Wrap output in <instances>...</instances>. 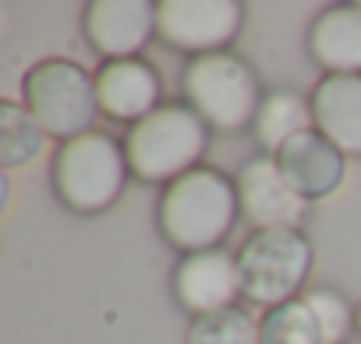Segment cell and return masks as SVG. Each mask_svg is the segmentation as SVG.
<instances>
[{"label": "cell", "mask_w": 361, "mask_h": 344, "mask_svg": "<svg viewBox=\"0 0 361 344\" xmlns=\"http://www.w3.org/2000/svg\"><path fill=\"white\" fill-rule=\"evenodd\" d=\"M241 213L238 182H231L216 167H195L177 178L159 196V231L170 245L192 252H209L227 242Z\"/></svg>", "instance_id": "1"}, {"label": "cell", "mask_w": 361, "mask_h": 344, "mask_svg": "<svg viewBox=\"0 0 361 344\" xmlns=\"http://www.w3.org/2000/svg\"><path fill=\"white\" fill-rule=\"evenodd\" d=\"M209 146V124L188 103H166L145 121L131 124L124 138V156L131 174L152 185H170L188 170L202 167Z\"/></svg>", "instance_id": "2"}, {"label": "cell", "mask_w": 361, "mask_h": 344, "mask_svg": "<svg viewBox=\"0 0 361 344\" xmlns=\"http://www.w3.org/2000/svg\"><path fill=\"white\" fill-rule=\"evenodd\" d=\"M128 156L124 146L103 131H89L71 138L54 156V189L61 203L82 217L110 210L128 182Z\"/></svg>", "instance_id": "3"}, {"label": "cell", "mask_w": 361, "mask_h": 344, "mask_svg": "<svg viewBox=\"0 0 361 344\" xmlns=\"http://www.w3.org/2000/svg\"><path fill=\"white\" fill-rule=\"evenodd\" d=\"M188 107L216 131H245L262 110L255 71L234 54H206L185 68Z\"/></svg>", "instance_id": "4"}, {"label": "cell", "mask_w": 361, "mask_h": 344, "mask_svg": "<svg viewBox=\"0 0 361 344\" xmlns=\"http://www.w3.org/2000/svg\"><path fill=\"white\" fill-rule=\"evenodd\" d=\"M25 103L32 117L47 128V135L64 142L82 138L92 131L99 114L96 75L64 57L39 61L25 75Z\"/></svg>", "instance_id": "5"}, {"label": "cell", "mask_w": 361, "mask_h": 344, "mask_svg": "<svg viewBox=\"0 0 361 344\" xmlns=\"http://www.w3.org/2000/svg\"><path fill=\"white\" fill-rule=\"evenodd\" d=\"M312 242L305 231L280 227V231H255L238 252L241 295L262 305L294 302L308 270H312Z\"/></svg>", "instance_id": "6"}, {"label": "cell", "mask_w": 361, "mask_h": 344, "mask_svg": "<svg viewBox=\"0 0 361 344\" xmlns=\"http://www.w3.org/2000/svg\"><path fill=\"white\" fill-rule=\"evenodd\" d=\"M241 18L245 11L234 0H159L156 36L195 57L224 54V47L238 36Z\"/></svg>", "instance_id": "7"}, {"label": "cell", "mask_w": 361, "mask_h": 344, "mask_svg": "<svg viewBox=\"0 0 361 344\" xmlns=\"http://www.w3.org/2000/svg\"><path fill=\"white\" fill-rule=\"evenodd\" d=\"M238 199H241V217L255 231H280V227L301 231V224L308 217V199H301L287 185V178L280 174L273 156H259L241 167Z\"/></svg>", "instance_id": "8"}, {"label": "cell", "mask_w": 361, "mask_h": 344, "mask_svg": "<svg viewBox=\"0 0 361 344\" xmlns=\"http://www.w3.org/2000/svg\"><path fill=\"white\" fill-rule=\"evenodd\" d=\"M280 174L287 178V185L301 196V199H326L340 189L343 174H347V156L319 131H301L290 142H283L273 153Z\"/></svg>", "instance_id": "9"}, {"label": "cell", "mask_w": 361, "mask_h": 344, "mask_svg": "<svg viewBox=\"0 0 361 344\" xmlns=\"http://www.w3.org/2000/svg\"><path fill=\"white\" fill-rule=\"evenodd\" d=\"M173 295L192 316H209V312L231 309L234 298L241 295L238 256H227L224 249L185 256L173 273Z\"/></svg>", "instance_id": "10"}, {"label": "cell", "mask_w": 361, "mask_h": 344, "mask_svg": "<svg viewBox=\"0 0 361 344\" xmlns=\"http://www.w3.org/2000/svg\"><path fill=\"white\" fill-rule=\"evenodd\" d=\"M156 32V4L149 0H92L85 8V36L106 61L138 57Z\"/></svg>", "instance_id": "11"}, {"label": "cell", "mask_w": 361, "mask_h": 344, "mask_svg": "<svg viewBox=\"0 0 361 344\" xmlns=\"http://www.w3.org/2000/svg\"><path fill=\"white\" fill-rule=\"evenodd\" d=\"M159 75L152 64L142 57H124V61H103L96 71V96L99 110L114 121H145L149 114L159 110Z\"/></svg>", "instance_id": "12"}, {"label": "cell", "mask_w": 361, "mask_h": 344, "mask_svg": "<svg viewBox=\"0 0 361 344\" xmlns=\"http://www.w3.org/2000/svg\"><path fill=\"white\" fill-rule=\"evenodd\" d=\"M312 117L343 156H361V75H326L312 93Z\"/></svg>", "instance_id": "13"}, {"label": "cell", "mask_w": 361, "mask_h": 344, "mask_svg": "<svg viewBox=\"0 0 361 344\" xmlns=\"http://www.w3.org/2000/svg\"><path fill=\"white\" fill-rule=\"evenodd\" d=\"M308 50L329 75H361V4L326 8L312 22Z\"/></svg>", "instance_id": "14"}, {"label": "cell", "mask_w": 361, "mask_h": 344, "mask_svg": "<svg viewBox=\"0 0 361 344\" xmlns=\"http://www.w3.org/2000/svg\"><path fill=\"white\" fill-rule=\"evenodd\" d=\"M315 117H312V100H301L294 93H273L262 100V110L255 117V135L259 142L269 149V156L290 142L301 131H312Z\"/></svg>", "instance_id": "15"}, {"label": "cell", "mask_w": 361, "mask_h": 344, "mask_svg": "<svg viewBox=\"0 0 361 344\" xmlns=\"http://www.w3.org/2000/svg\"><path fill=\"white\" fill-rule=\"evenodd\" d=\"M43 149H47V128L32 117V110L11 100L0 103V163L22 167L43 156Z\"/></svg>", "instance_id": "16"}, {"label": "cell", "mask_w": 361, "mask_h": 344, "mask_svg": "<svg viewBox=\"0 0 361 344\" xmlns=\"http://www.w3.org/2000/svg\"><path fill=\"white\" fill-rule=\"evenodd\" d=\"M259 344H326L322 326L305 298L266 309L259 319Z\"/></svg>", "instance_id": "17"}, {"label": "cell", "mask_w": 361, "mask_h": 344, "mask_svg": "<svg viewBox=\"0 0 361 344\" xmlns=\"http://www.w3.org/2000/svg\"><path fill=\"white\" fill-rule=\"evenodd\" d=\"M185 344H259V323L248 309L231 305L209 316H195Z\"/></svg>", "instance_id": "18"}, {"label": "cell", "mask_w": 361, "mask_h": 344, "mask_svg": "<svg viewBox=\"0 0 361 344\" xmlns=\"http://www.w3.org/2000/svg\"><path fill=\"white\" fill-rule=\"evenodd\" d=\"M305 302H308V309L315 312L326 344H340V340L347 337V330H350V309H347V302H343L336 291H329V287L308 291Z\"/></svg>", "instance_id": "19"}, {"label": "cell", "mask_w": 361, "mask_h": 344, "mask_svg": "<svg viewBox=\"0 0 361 344\" xmlns=\"http://www.w3.org/2000/svg\"><path fill=\"white\" fill-rule=\"evenodd\" d=\"M354 323H357V333H361V305H357V316H354Z\"/></svg>", "instance_id": "20"}]
</instances>
